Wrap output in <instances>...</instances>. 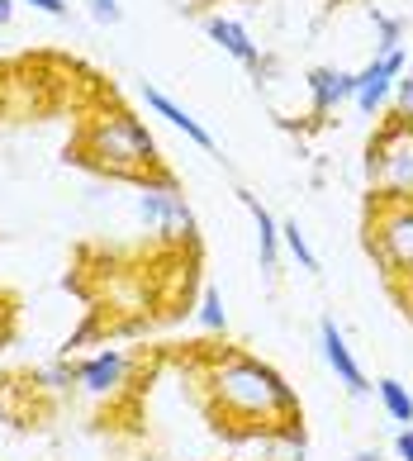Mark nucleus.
<instances>
[{
	"mask_svg": "<svg viewBox=\"0 0 413 461\" xmlns=\"http://www.w3.org/2000/svg\"><path fill=\"white\" fill-rule=\"evenodd\" d=\"M210 385H214V400L223 404V414H233V419L271 423V419H295V409H300L285 375L252 362V357H223Z\"/></svg>",
	"mask_w": 413,
	"mask_h": 461,
	"instance_id": "obj_1",
	"label": "nucleus"
},
{
	"mask_svg": "<svg viewBox=\"0 0 413 461\" xmlns=\"http://www.w3.org/2000/svg\"><path fill=\"white\" fill-rule=\"evenodd\" d=\"M76 148H81L85 162L105 167V172H114V176H133V172H143V167L157 162V143H152V133L138 124L133 114H124V110L91 119V124L81 129Z\"/></svg>",
	"mask_w": 413,
	"mask_h": 461,
	"instance_id": "obj_2",
	"label": "nucleus"
},
{
	"mask_svg": "<svg viewBox=\"0 0 413 461\" xmlns=\"http://www.w3.org/2000/svg\"><path fill=\"white\" fill-rule=\"evenodd\" d=\"M371 252L390 267V276H413V200L381 195L371 214Z\"/></svg>",
	"mask_w": 413,
	"mask_h": 461,
	"instance_id": "obj_3",
	"label": "nucleus"
},
{
	"mask_svg": "<svg viewBox=\"0 0 413 461\" xmlns=\"http://www.w3.org/2000/svg\"><path fill=\"white\" fill-rule=\"evenodd\" d=\"M371 176L390 200H413V129H390L371 148Z\"/></svg>",
	"mask_w": 413,
	"mask_h": 461,
	"instance_id": "obj_4",
	"label": "nucleus"
},
{
	"mask_svg": "<svg viewBox=\"0 0 413 461\" xmlns=\"http://www.w3.org/2000/svg\"><path fill=\"white\" fill-rule=\"evenodd\" d=\"M138 214H143V224L152 229V233H166V238H191V229H195V214H191V204L181 200V191L171 181H162V185H143L138 191Z\"/></svg>",
	"mask_w": 413,
	"mask_h": 461,
	"instance_id": "obj_5",
	"label": "nucleus"
},
{
	"mask_svg": "<svg viewBox=\"0 0 413 461\" xmlns=\"http://www.w3.org/2000/svg\"><path fill=\"white\" fill-rule=\"evenodd\" d=\"M400 77H404V53H375L366 72H356V110L375 114Z\"/></svg>",
	"mask_w": 413,
	"mask_h": 461,
	"instance_id": "obj_6",
	"label": "nucleus"
},
{
	"mask_svg": "<svg viewBox=\"0 0 413 461\" xmlns=\"http://www.w3.org/2000/svg\"><path fill=\"white\" fill-rule=\"evenodd\" d=\"M319 343H323V362H328L333 375L347 385V395H366L371 385H366V375H361L356 357H352V348H347V338H342V329H337V319H328V314L319 319Z\"/></svg>",
	"mask_w": 413,
	"mask_h": 461,
	"instance_id": "obj_7",
	"label": "nucleus"
},
{
	"mask_svg": "<svg viewBox=\"0 0 413 461\" xmlns=\"http://www.w3.org/2000/svg\"><path fill=\"white\" fill-rule=\"evenodd\" d=\"M204 33H210V39L223 48V53H229L233 62H243V67H252V72H262V48L252 43V33L238 24V20H223V14H210V20H204Z\"/></svg>",
	"mask_w": 413,
	"mask_h": 461,
	"instance_id": "obj_8",
	"label": "nucleus"
},
{
	"mask_svg": "<svg viewBox=\"0 0 413 461\" xmlns=\"http://www.w3.org/2000/svg\"><path fill=\"white\" fill-rule=\"evenodd\" d=\"M143 100H148V110H157V114L166 119L171 129H181L185 139H191V143H200L204 152H214V148H219V143H214V133L204 129L200 119H195L191 110H185V105H176V100H171V95H162L157 86H143Z\"/></svg>",
	"mask_w": 413,
	"mask_h": 461,
	"instance_id": "obj_9",
	"label": "nucleus"
},
{
	"mask_svg": "<svg viewBox=\"0 0 413 461\" xmlns=\"http://www.w3.org/2000/svg\"><path fill=\"white\" fill-rule=\"evenodd\" d=\"M309 95H314V110L328 114L342 100H356V72H337V67H314L309 72Z\"/></svg>",
	"mask_w": 413,
	"mask_h": 461,
	"instance_id": "obj_10",
	"label": "nucleus"
},
{
	"mask_svg": "<svg viewBox=\"0 0 413 461\" xmlns=\"http://www.w3.org/2000/svg\"><path fill=\"white\" fill-rule=\"evenodd\" d=\"M124 371H129V357L119 348H105V352H95L91 362L81 366V385L91 390V395H110V390L124 381Z\"/></svg>",
	"mask_w": 413,
	"mask_h": 461,
	"instance_id": "obj_11",
	"label": "nucleus"
},
{
	"mask_svg": "<svg viewBox=\"0 0 413 461\" xmlns=\"http://www.w3.org/2000/svg\"><path fill=\"white\" fill-rule=\"evenodd\" d=\"M238 200L247 204V214H252V224H256V252H262V267L275 271V252H281V224L271 219V210L262 200H256L252 191H238Z\"/></svg>",
	"mask_w": 413,
	"mask_h": 461,
	"instance_id": "obj_12",
	"label": "nucleus"
},
{
	"mask_svg": "<svg viewBox=\"0 0 413 461\" xmlns=\"http://www.w3.org/2000/svg\"><path fill=\"white\" fill-rule=\"evenodd\" d=\"M375 395H381V404L390 409L394 423H413V395H409L400 381H394V375H385V381L375 385Z\"/></svg>",
	"mask_w": 413,
	"mask_h": 461,
	"instance_id": "obj_13",
	"label": "nucleus"
},
{
	"mask_svg": "<svg viewBox=\"0 0 413 461\" xmlns=\"http://www.w3.org/2000/svg\"><path fill=\"white\" fill-rule=\"evenodd\" d=\"M281 243L290 248V258H295L304 271H319V258H314V248H309V238H304V229H300V219H285V224H281Z\"/></svg>",
	"mask_w": 413,
	"mask_h": 461,
	"instance_id": "obj_14",
	"label": "nucleus"
},
{
	"mask_svg": "<svg viewBox=\"0 0 413 461\" xmlns=\"http://www.w3.org/2000/svg\"><path fill=\"white\" fill-rule=\"evenodd\" d=\"M200 323H204L210 333H223V329H229V314H223V295H219L214 285L200 295Z\"/></svg>",
	"mask_w": 413,
	"mask_h": 461,
	"instance_id": "obj_15",
	"label": "nucleus"
},
{
	"mask_svg": "<svg viewBox=\"0 0 413 461\" xmlns=\"http://www.w3.org/2000/svg\"><path fill=\"white\" fill-rule=\"evenodd\" d=\"M371 24L381 29V53H400V39H404V20H390V14L371 10Z\"/></svg>",
	"mask_w": 413,
	"mask_h": 461,
	"instance_id": "obj_16",
	"label": "nucleus"
},
{
	"mask_svg": "<svg viewBox=\"0 0 413 461\" xmlns=\"http://www.w3.org/2000/svg\"><path fill=\"white\" fill-rule=\"evenodd\" d=\"M85 5H91V20H95V24H119V20H124L119 0H85Z\"/></svg>",
	"mask_w": 413,
	"mask_h": 461,
	"instance_id": "obj_17",
	"label": "nucleus"
},
{
	"mask_svg": "<svg viewBox=\"0 0 413 461\" xmlns=\"http://www.w3.org/2000/svg\"><path fill=\"white\" fill-rule=\"evenodd\" d=\"M394 100H400V114H413V77L394 81Z\"/></svg>",
	"mask_w": 413,
	"mask_h": 461,
	"instance_id": "obj_18",
	"label": "nucleus"
},
{
	"mask_svg": "<svg viewBox=\"0 0 413 461\" xmlns=\"http://www.w3.org/2000/svg\"><path fill=\"white\" fill-rule=\"evenodd\" d=\"M24 5L43 10V14H53V20H62V14H67V0H24Z\"/></svg>",
	"mask_w": 413,
	"mask_h": 461,
	"instance_id": "obj_19",
	"label": "nucleus"
},
{
	"mask_svg": "<svg viewBox=\"0 0 413 461\" xmlns=\"http://www.w3.org/2000/svg\"><path fill=\"white\" fill-rule=\"evenodd\" d=\"M394 447H400V461H413V429H404L394 438Z\"/></svg>",
	"mask_w": 413,
	"mask_h": 461,
	"instance_id": "obj_20",
	"label": "nucleus"
},
{
	"mask_svg": "<svg viewBox=\"0 0 413 461\" xmlns=\"http://www.w3.org/2000/svg\"><path fill=\"white\" fill-rule=\"evenodd\" d=\"M14 20V0H0V24H10Z\"/></svg>",
	"mask_w": 413,
	"mask_h": 461,
	"instance_id": "obj_21",
	"label": "nucleus"
},
{
	"mask_svg": "<svg viewBox=\"0 0 413 461\" xmlns=\"http://www.w3.org/2000/svg\"><path fill=\"white\" fill-rule=\"evenodd\" d=\"M356 461H381V452H356Z\"/></svg>",
	"mask_w": 413,
	"mask_h": 461,
	"instance_id": "obj_22",
	"label": "nucleus"
}]
</instances>
